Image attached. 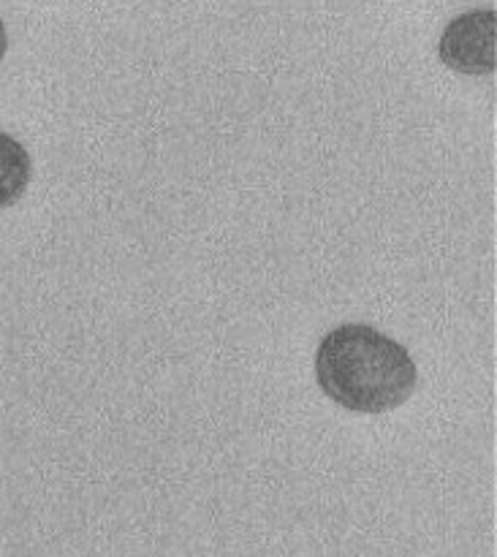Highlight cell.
Listing matches in <instances>:
<instances>
[{"label":"cell","instance_id":"6da1fadb","mask_svg":"<svg viewBox=\"0 0 497 557\" xmlns=\"http://www.w3.org/2000/svg\"><path fill=\"white\" fill-rule=\"evenodd\" d=\"M315 381L335 406L351 413H389L419 386L411 351L370 324H340L315 348Z\"/></svg>","mask_w":497,"mask_h":557},{"label":"cell","instance_id":"7a4b0ae2","mask_svg":"<svg viewBox=\"0 0 497 557\" xmlns=\"http://www.w3.org/2000/svg\"><path fill=\"white\" fill-rule=\"evenodd\" d=\"M438 58L462 76H489L497 69V11L473 9L455 16L438 38Z\"/></svg>","mask_w":497,"mask_h":557},{"label":"cell","instance_id":"3957f363","mask_svg":"<svg viewBox=\"0 0 497 557\" xmlns=\"http://www.w3.org/2000/svg\"><path fill=\"white\" fill-rule=\"evenodd\" d=\"M33 177V161L27 147L11 134L0 131V210H9L25 196Z\"/></svg>","mask_w":497,"mask_h":557},{"label":"cell","instance_id":"277c9868","mask_svg":"<svg viewBox=\"0 0 497 557\" xmlns=\"http://www.w3.org/2000/svg\"><path fill=\"white\" fill-rule=\"evenodd\" d=\"M5 52H9V33H5L3 16H0V63H3Z\"/></svg>","mask_w":497,"mask_h":557}]
</instances>
